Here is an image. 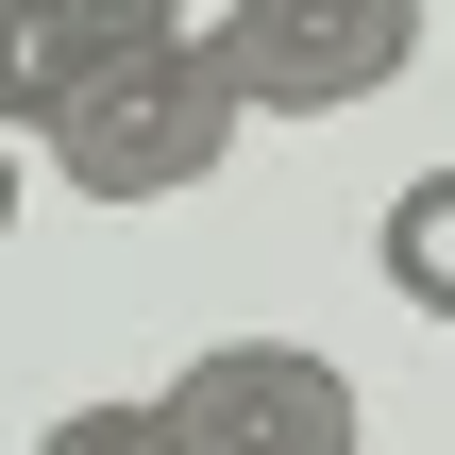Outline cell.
<instances>
[{
	"label": "cell",
	"mask_w": 455,
	"mask_h": 455,
	"mask_svg": "<svg viewBox=\"0 0 455 455\" xmlns=\"http://www.w3.org/2000/svg\"><path fill=\"white\" fill-rule=\"evenodd\" d=\"M17 203H34V169H17V135H0V236H17Z\"/></svg>",
	"instance_id": "cell-8"
},
{
	"label": "cell",
	"mask_w": 455,
	"mask_h": 455,
	"mask_svg": "<svg viewBox=\"0 0 455 455\" xmlns=\"http://www.w3.org/2000/svg\"><path fill=\"white\" fill-rule=\"evenodd\" d=\"M34 455H186V439H169V405H152V388H101V405H68Z\"/></svg>",
	"instance_id": "cell-7"
},
{
	"label": "cell",
	"mask_w": 455,
	"mask_h": 455,
	"mask_svg": "<svg viewBox=\"0 0 455 455\" xmlns=\"http://www.w3.org/2000/svg\"><path fill=\"white\" fill-rule=\"evenodd\" d=\"M236 135H253L236 84H203V68H169V51H101V68L51 101L34 152H51L84 203H186V186H220Z\"/></svg>",
	"instance_id": "cell-1"
},
{
	"label": "cell",
	"mask_w": 455,
	"mask_h": 455,
	"mask_svg": "<svg viewBox=\"0 0 455 455\" xmlns=\"http://www.w3.org/2000/svg\"><path fill=\"white\" fill-rule=\"evenodd\" d=\"M422 68V0H270L236 51V118H355Z\"/></svg>",
	"instance_id": "cell-3"
},
{
	"label": "cell",
	"mask_w": 455,
	"mask_h": 455,
	"mask_svg": "<svg viewBox=\"0 0 455 455\" xmlns=\"http://www.w3.org/2000/svg\"><path fill=\"white\" fill-rule=\"evenodd\" d=\"M152 405H169V439H186V455H371L355 371L304 355V338H203Z\"/></svg>",
	"instance_id": "cell-2"
},
{
	"label": "cell",
	"mask_w": 455,
	"mask_h": 455,
	"mask_svg": "<svg viewBox=\"0 0 455 455\" xmlns=\"http://www.w3.org/2000/svg\"><path fill=\"white\" fill-rule=\"evenodd\" d=\"M101 51H135L118 0H0V135H51V101H68Z\"/></svg>",
	"instance_id": "cell-4"
},
{
	"label": "cell",
	"mask_w": 455,
	"mask_h": 455,
	"mask_svg": "<svg viewBox=\"0 0 455 455\" xmlns=\"http://www.w3.org/2000/svg\"><path fill=\"white\" fill-rule=\"evenodd\" d=\"M118 17H135V51H169V68L236 84V51H253V17H270V0H118Z\"/></svg>",
	"instance_id": "cell-6"
},
{
	"label": "cell",
	"mask_w": 455,
	"mask_h": 455,
	"mask_svg": "<svg viewBox=\"0 0 455 455\" xmlns=\"http://www.w3.org/2000/svg\"><path fill=\"white\" fill-rule=\"evenodd\" d=\"M371 270H388V304H405V321H455V169H405V186H388Z\"/></svg>",
	"instance_id": "cell-5"
}]
</instances>
